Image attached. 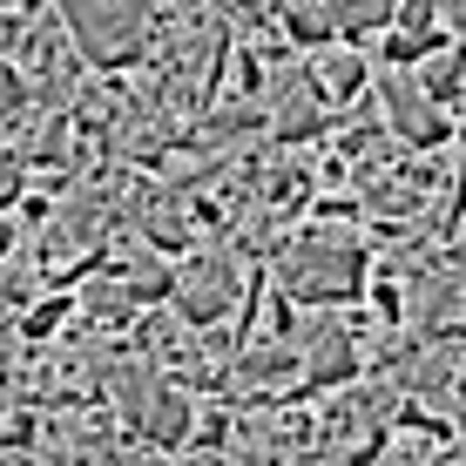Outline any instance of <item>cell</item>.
<instances>
[{"mask_svg":"<svg viewBox=\"0 0 466 466\" xmlns=\"http://www.w3.org/2000/svg\"><path fill=\"white\" fill-rule=\"evenodd\" d=\"M270 278L291 291L304 311H351L372 284V244H359L351 230H331V223H311L304 237L278 250V270Z\"/></svg>","mask_w":466,"mask_h":466,"instance_id":"cell-1","label":"cell"},{"mask_svg":"<svg viewBox=\"0 0 466 466\" xmlns=\"http://www.w3.org/2000/svg\"><path fill=\"white\" fill-rule=\"evenodd\" d=\"M61 27L95 75H122L149 55V0H61Z\"/></svg>","mask_w":466,"mask_h":466,"instance_id":"cell-2","label":"cell"},{"mask_svg":"<svg viewBox=\"0 0 466 466\" xmlns=\"http://www.w3.org/2000/svg\"><path fill=\"white\" fill-rule=\"evenodd\" d=\"M379 116H385V128H392V142L412 149V156H440L446 142H453V128H460V116L412 68H385L379 75Z\"/></svg>","mask_w":466,"mask_h":466,"instance_id":"cell-3","label":"cell"},{"mask_svg":"<svg viewBox=\"0 0 466 466\" xmlns=\"http://www.w3.org/2000/svg\"><path fill=\"white\" fill-rule=\"evenodd\" d=\"M230 298H237V270L223 264V257H197L169 304H176V318H183L189 331H210L217 318H230Z\"/></svg>","mask_w":466,"mask_h":466,"instance_id":"cell-4","label":"cell"},{"mask_svg":"<svg viewBox=\"0 0 466 466\" xmlns=\"http://www.w3.org/2000/svg\"><path fill=\"white\" fill-rule=\"evenodd\" d=\"M304 68H311V82L325 88V102L345 116V108H359L365 95H372V75H379V61L365 55V47H351V41H345V47L331 41V47H318V55L304 61Z\"/></svg>","mask_w":466,"mask_h":466,"instance_id":"cell-5","label":"cell"},{"mask_svg":"<svg viewBox=\"0 0 466 466\" xmlns=\"http://www.w3.org/2000/svg\"><path fill=\"white\" fill-rule=\"evenodd\" d=\"M197 399L183 392L176 379L156 385V399H149V412H142V440L149 446H163V453H183V446H197Z\"/></svg>","mask_w":466,"mask_h":466,"instance_id":"cell-6","label":"cell"},{"mask_svg":"<svg viewBox=\"0 0 466 466\" xmlns=\"http://www.w3.org/2000/svg\"><path fill=\"white\" fill-rule=\"evenodd\" d=\"M75 311H82V304H75L68 291H47V298H35L21 318H14V345H21V351L55 345V339H61V325H75Z\"/></svg>","mask_w":466,"mask_h":466,"instance_id":"cell-7","label":"cell"},{"mask_svg":"<svg viewBox=\"0 0 466 466\" xmlns=\"http://www.w3.org/2000/svg\"><path fill=\"white\" fill-rule=\"evenodd\" d=\"M345 41H379L392 27V0H325Z\"/></svg>","mask_w":466,"mask_h":466,"instance_id":"cell-8","label":"cell"},{"mask_svg":"<svg viewBox=\"0 0 466 466\" xmlns=\"http://www.w3.org/2000/svg\"><path fill=\"white\" fill-rule=\"evenodd\" d=\"M35 440H41L35 406H7V453H35Z\"/></svg>","mask_w":466,"mask_h":466,"instance_id":"cell-9","label":"cell"}]
</instances>
